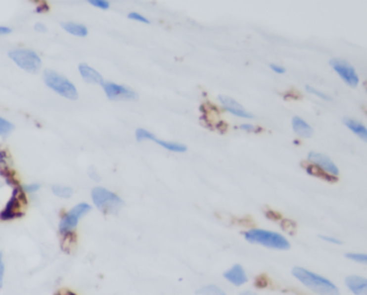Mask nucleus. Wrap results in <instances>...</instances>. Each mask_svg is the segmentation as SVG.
I'll use <instances>...</instances> for the list:
<instances>
[{"label":"nucleus","instance_id":"nucleus-8","mask_svg":"<svg viewBox=\"0 0 367 295\" xmlns=\"http://www.w3.org/2000/svg\"><path fill=\"white\" fill-rule=\"evenodd\" d=\"M329 66L336 71V73L344 80L347 85L351 88H357L359 84V76L353 67L346 61L345 59L340 58H332L329 60Z\"/></svg>","mask_w":367,"mask_h":295},{"label":"nucleus","instance_id":"nucleus-17","mask_svg":"<svg viewBox=\"0 0 367 295\" xmlns=\"http://www.w3.org/2000/svg\"><path fill=\"white\" fill-rule=\"evenodd\" d=\"M62 26L67 33H69L73 36L85 37L88 35V28L81 25V24H78L75 22H66L62 24Z\"/></svg>","mask_w":367,"mask_h":295},{"label":"nucleus","instance_id":"nucleus-19","mask_svg":"<svg viewBox=\"0 0 367 295\" xmlns=\"http://www.w3.org/2000/svg\"><path fill=\"white\" fill-rule=\"evenodd\" d=\"M305 169H306V171H307V174H309L310 176L319 177V178H321V179H324V180H326L328 182H336V181H337V178L333 177V176H329L328 174L324 173V171L321 170L320 168L316 167L315 165H307V166H306Z\"/></svg>","mask_w":367,"mask_h":295},{"label":"nucleus","instance_id":"nucleus-38","mask_svg":"<svg viewBox=\"0 0 367 295\" xmlns=\"http://www.w3.org/2000/svg\"><path fill=\"white\" fill-rule=\"evenodd\" d=\"M3 157H5V154H4V152H2V151H0V159H1V158H3Z\"/></svg>","mask_w":367,"mask_h":295},{"label":"nucleus","instance_id":"nucleus-26","mask_svg":"<svg viewBox=\"0 0 367 295\" xmlns=\"http://www.w3.org/2000/svg\"><path fill=\"white\" fill-rule=\"evenodd\" d=\"M128 18H131V20H134V21L140 22V23L150 24V21L148 20V18L144 17L143 15H141L140 13H137V12H131V13L128 14Z\"/></svg>","mask_w":367,"mask_h":295},{"label":"nucleus","instance_id":"nucleus-25","mask_svg":"<svg viewBox=\"0 0 367 295\" xmlns=\"http://www.w3.org/2000/svg\"><path fill=\"white\" fill-rule=\"evenodd\" d=\"M346 257L357 263H362V264L367 263V255L363 253H347Z\"/></svg>","mask_w":367,"mask_h":295},{"label":"nucleus","instance_id":"nucleus-11","mask_svg":"<svg viewBox=\"0 0 367 295\" xmlns=\"http://www.w3.org/2000/svg\"><path fill=\"white\" fill-rule=\"evenodd\" d=\"M219 99L221 101L223 108L226 111L231 113L235 116H239V118L243 119H253V114L248 112L239 102H237L235 99L231 97L225 96V95H220Z\"/></svg>","mask_w":367,"mask_h":295},{"label":"nucleus","instance_id":"nucleus-14","mask_svg":"<svg viewBox=\"0 0 367 295\" xmlns=\"http://www.w3.org/2000/svg\"><path fill=\"white\" fill-rule=\"evenodd\" d=\"M292 127L297 136L302 138H310L314 135V128L299 116L292 119Z\"/></svg>","mask_w":367,"mask_h":295},{"label":"nucleus","instance_id":"nucleus-32","mask_svg":"<svg viewBox=\"0 0 367 295\" xmlns=\"http://www.w3.org/2000/svg\"><path fill=\"white\" fill-rule=\"evenodd\" d=\"M269 68H271L273 71H275L276 73H279V75L285 73V68H283L282 66L277 65V64H271V65H269Z\"/></svg>","mask_w":367,"mask_h":295},{"label":"nucleus","instance_id":"nucleus-23","mask_svg":"<svg viewBox=\"0 0 367 295\" xmlns=\"http://www.w3.org/2000/svg\"><path fill=\"white\" fill-rule=\"evenodd\" d=\"M155 138V135L152 134L151 132L146 131V130H143V128H138V130L136 131V139L137 141H139V143H141V141H144V140H153Z\"/></svg>","mask_w":367,"mask_h":295},{"label":"nucleus","instance_id":"nucleus-29","mask_svg":"<svg viewBox=\"0 0 367 295\" xmlns=\"http://www.w3.org/2000/svg\"><path fill=\"white\" fill-rule=\"evenodd\" d=\"M40 189V186L39 184H28V186H24L22 188V190L24 192H27V193H34V192H37L38 190Z\"/></svg>","mask_w":367,"mask_h":295},{"label":"nucleus","instance_id":"nucleus-9","mask_svg":"<svg viewBox=\"0 0 367 295\" xmlns=\"http://www.w3.org/2000/svg\"><path fill=\"white\" fill-rule=\"evenodd\" d=\"M308 159L309 162H311L313 165L316 166V167L320 168L321 170L324 171V173L328 174L329 176L337 178V176L339 175V169L337 166L333 163L331 158L327 155L323 154V153L311 151L308 154Z\"/></svg>","mask_w":367,"mask_h":295},{"label":"nucleus","instance_id":"nucleus-30","mask_svg":"<svg viewBox=\"0 0 367 295\" xmlns=\"http://www.w3.org/2000/svg\"><path fill=\"white\" fill-rule=\"evenodd\" d=\"M320 238L322 239V241L326 242V243H329V244H334V245H341L342 243L339 241V239L335 238V237H331V236H323L321 235Z\"/></svg>","mask_w":367,"mask_h":295},{"label":"nucleus","instance_id":"nucleus-3","mask_svg":"<svg viewBox=\"0 0 367 295\" xmlns=\"http://www.w3.org/2000/svg\"><path fill=\"white\" fill-rule=\"evenodd\" d=\"M92 198L96 207L103 213H118L124 206V201L120 196L100 187L92 190Z\"/></svg>","mask_w":367,"mask_h":295},{"label":"nucleus","instance_id":"nucleus-24","mask_svg":"<svg viewBox=\"0 0 367 295\" xmlns=\"http://www.w3.org/2000/svg\"><path fill=\"white\" fill-rule=\"evenodd\" d=\"M306 91H307L308 93H310V94H313V95H315V96H317V97L321 98V99H324V100H332V98L329 97L328 95H326L325 93H323L322 91H319V90H317V89H315V88H313V87H310V85H306Z\"/></svg>","mask_w":367,"mask_h":295},{"label":"nucleus","instance_id":"nucleus-7","mask_svg":"<svg viewBox=\"0 0 367 295\" xmlns=\"http://www.w3.org/2000/svg\"><path fill=\"white\" fill-rule=\"evenodd\" d=\"M26 197L25 192L23 191L22 188L16 187L12 193V197L8 201L7 206L3 209V211L0 213V218L2 220H12L18 217L23 216V208L26 205Z\"/></svg>","mask_w":367,"mask_h":295},{"label":"nucleus","instance_id":"nucleus-31","mask_svg":"<svg viewBox=\"0 0 367 295\" xmlns=\"http://www.w3.org/2000/svg\"><path fill=\"white\" fill-rule=\"evenodd\" d=\"M240 130L247 132V133H253V132H256V131H261V130H258L254 125L252 124H241L239 126Z\"/></svg>","mask_w":367,"mask_h":295},{"label":"nucleus","instance_id":"nucleus-4","mask_svg":"<svg viewBox=\"0 0 367 295\" xmlns=\"http://www.w3.org/2000/svg\"><path fill=\"white\" fill-rule=\"evenodd\" d=\"M44 79L47 87L52 89L54 92H56L57 94L72 100H75L78 98L77 89L75 85H73L68 79L60 76L56 71L51 69L45 70Z\"/></svg>","mask_w":367,"mask_h":295},{"label":"nucleus","instance_id":"nucleus-37","mask_svg":"<svg viewBox=\"0 0 367 295\" xmlns=\"http://www.w3.org/2000/svg\"><path fill=\"white\" fill-rule=\"evenodd\" d=\"M240 295H256V294L252 293V292H249V291H247V292H243V293H241Z\"/></svg>","mask_w":367,"mask_h":295},{"label":"nucleus","instance_id":"nucleus-2","mask_svg":"<svg viewBox=\"0 0 367 295\" xmlns=\"http://www.w3.org/2000/svg\"><path fill=\"white\" fill-rule=\"evenodd\" d=\"M244 238L251 244L264 246V247L277 250L290 249V243L279 233L261 229H252L244 233Z\"/></svg>","mask_w":367,"mask_h":295},{"label":"nucleus","instance_id":"nucleus-35","mask_svg":"<svg viewBox=\"0 0 367 295\" xmlns=\"http://www.w3.org/2000/svg\"><path fill=\"white\" fill-rule=\"evenodd\" d=\"M47 5L45 3V4H42V5H40V7H38V8H37V12H39V13H41V12H44V11H47Z\"/></svg>","mask_w":367,"mask_h":295},{"label":"nucleus","instance_id":"nucleus-13","mask_svg":"<svg viewBox=\"0 0 367 295\" xmlns=\"http://www.w3.org/2000/svg\"><path fill=\"white\" fill-rule=\"evenodd\" d=\"M346 285L356 295H367V280L360 276H349L346 278Z\"/></svg>","mask_w":367,"mask_h":295},{"label":"nucleus","instance_id":"nucleus-22","mask_svg":"<svg viewBox=\"0 0 367 295\" xmlns=\"http://www.w3.org/2000/svg\"><path fill=\"white\" fill-rule=\"evenodd\" d=\"M14 130V125L9 121L0 118V136L7 137L8 135Z\"/></svg>","mask_w":367,"mask_h":295},{"label":"nucleus","instance_id":"nucleus-21","mask_svg":"<svg viewBox=\"0 0 367 295\" xmlns=\"http://www.w3.org/2000/svg\"><path fill=\"white\" fill-rule=\"evenodd\" d=\"M52 191L55 195L62 198H69L72 195V189L65 186H53Z\"/></svg>","mask_w":367,"mask_h":295},{"label":"nucleus","instance_id":"nucleus-34","mask_svg":"<svg viewBox=\"0 0 367 295\" xmlns=\"http://www.w3.org/2000/svg\"><path fill=\"white\" fill-rule=\"evenodd\" d=\"M11 32V29L8 28V27H3V26H0V35H5V34H9Z\"/></svg>","mask_w":367,"mask_h":295},{"label":"nucleus","instance_id":"nucleus-5","mask_svg":"<svg viewBox=\"0 0 367 295\" xmlns=\"http://www.w3.org/2000/svg\"><path fill=\"white\" fill-rule=\"evenodd\" d=\"M91 209V206L87 204V202H81V204L75 206L71 210L64 214V217L59 222L60 234H63L64 236L71 235L79 223V220L87 213H89Z\"/></svg>","mask_w":367,"mask_h":295},{"label":"nucleus","instance_id":"nucleus-28","mask_svg":"<svg viewBox=\"0 0 367 295\" xmlns=\"http://www.w3.org/2000/svg\"><path fill=\"white\" fill-rule=\"evenodd\" d=\"M3 279H4V264L2 260V253L0 251V288L3 286Z\"/></svg>","mask_w":367,"mask_h":295},{"label":"nucleus","instance_id":"nucleus-33","mask_svg":"<svg viewBox=\"0 0 367 295\" xmlns=\"http://www.w3.org/2000/svg\"><path fill=\"white\" fill-rule=\"evenodd\" d=\"M35 29L37 30V32H39V33H45V32H46V27L44 25V24H41V23L36 24Z\"/></svg>","mask_w":367,"mask_h":295},{"label":"nucleus","instance_id":"nucleus-15","mask_svg":"<svg viewBox=\"0 0 367 295\" xmlns=\"http://www.w3.org/2000/svg\"><path fill=\"white\" fill-rule=\"evenodd\" d=\"M79 71H80L82 78L89 83L99 84V85H103V83H105L103 82V79L100 73L88 65L81 64L80 66H79Z\"/></svg>","mask_w":367,"mask_h":295},{"label":"nucleus","instance_id":"nucleus-27","mask_svg":"<svg viewBox=\"0 0 367 295\" xmlns=\"http://www.w3.org/2000/svg\"><path fill=\"white\" fill-rule=\"evenodd\" d=\"M90 3L93 4L94 7H97V8H100V9H103L106 10L109 8V2L108 1H105V0H90Z\"/></svg>","mask_w":367,"mask_h":295},{"label":"nucleus","instance_id":"nucleus-6","mask_svg":"<svg viewBox=\"0 0 367 295\" xmlns=\"http://www.w3.org/2000/svg\"><path fill=\"white\" fill-rule=\"evenodd\" d=\"M10 58L14 63L21 67L22 69L28 72L36 73L41 68V59L34 51L26 50V49H18L9 53Z\"/></svg>","mask_w":367,"mask_h":295},{"label":"nucleus","instance_id":"nucleus-16","mask_svg":"<svg viewBox=\"0 0 367 295\" xmlns=\"http://www.w3.org/2000/svg\"><path fill=\"white\" fill-rule=\"evenodd\" d=\"M344 124L347 128H349L351 132L357 135L359 138L362 139L364 143L367 141V130L363 123H361L357 120H353L350 118H345L344 119Z\"/></svg>","mask_w":367,"mask_h":295},{"label":"nucleus","instance_id":"nucleus-20","mask_svg":"<svg viewBox=\"0 0 367 295\" xmlns=\"http://www.w3.org/2000/svg\"><path fill=\"white\" fill-rule=\"evenodd\" d=\"M197 295H226L223 290H221L219 287L209 285V286H205L203 288H200L196 292Z\"/></svg>","mask_w":367,"mask_h":295},{"label":"nucleus","instance_id":"nucleus-1","mask_svg":"<svg viewBox=\"0 0 367 295\" xmlns=\"http://www.w3.org/2000/svg\"><path fill=\"white\" fill-rule=\"evenodd\" d=\"M292 274L302 282L304 286L311 289L314 292L320 295H339L336 286L322 276L311 273L303 267H294Z\"/></svg>","mask_w":367,"mask_h":295},{"label":"nucleus","instance_id":"nucleus-12","mask_svg":"<svg viewBox=\"0 0 367 295\" xmlns=\"http://www.w3.org/2000/svg\"><path fill=\"white\" fill-rule=\"evenodd\" d=\"M224 278L229 281L230 284H233L234 286H242L243 284L247 282V275L244 273V269L242 268L241 265L239 264H236L231 268L229 270H226L224 273Z\"/></svg>","mask_w":367,"mask_h":295},{"label":"nucleus","instance_id":"nucleus-36","mask_svg":"<svg viewBox=\"0 0 367 295\" xmlns=\"http://www.w3.org/2000/svg\"><path fill=\"white\" fill-rule=\"evenodd\" d=\"M57 295H76V294L70 292V291H60Z\"/></svg>","mask_w":367,"mask_h":295},{"label":"nucleus","instance_id":"nucleus-10","mask_svg":"<svg viewBox=\"0 0 367 295\" xmlns=\"http://www.w3.org/2000/svg\"><path fill=\"white\" fill-rule=\"evenodd\" d=\"M105 93L109 99L120 100V99H135L138 95L134 91L127 89L123 85L115 84L113 82H105L102 85Z\"/></svg>","mask_w":367,"mask_h":295},{"label":"nucleus","instance_id":"nucleus-18","mask_svg":"<svg viewBox=\"0 0 367 295\" xmlns=\"http://www.w3.org/2000/svg\"><path fill=\"white\" fill-rule=\"evenodd\" d=\"M152 141H154L155 144L162 146L164 149H166L168 151H171V152H178V153H183V152H186L187 148L186 146L182 145L180 143H175V141H165V140H160L157 139L156 137L153 139Z\"/></svg>","mask_w":367,"mask_h":295}]
</instances>
